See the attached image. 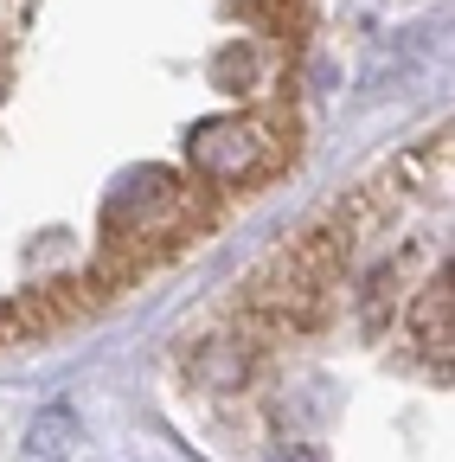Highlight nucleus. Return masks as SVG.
Instances as JSON below:
<instances>
[{
	"label": "nucleus",
	"instance_id": "5",
	"mask_svg": "<svg viewBox=\"0 0 455 462\" xmlns=\"http://www.w3.org/2000/svg\"><path fill=\"white\" fill-rule=\"evenodd\" d=\"M71 430H77V418L65 411V404H51V411H39V418H32V430H26V443H32L39 456H65V443H71Z\"/></svg>",
	"mask_w": 455,
	"mask_h": 462
},
{
	"label": "nucleus",
	"instance_id": "6",
	"mask_svg": "<svg viewBox=\"0 0 455 462\" xmlns=\"http://www.w3.org/2000/svg\"><path fill=\"white\" fill-rule=\"evenodd\" d=\"M269 462H321V456H314V449H308V443H289V449H276V456H269Z\"/></svg>",
	"mask_w": 455,
	"mask_h": 462
},
{
	"label": "nucleus",
	"instance_id": "2",
	"mask_svg": "<svg viewBox=\"0 0 455 462\" xmlns=\"http://www.w3.org/2000/svg\"><path fill=\"white\" fill-rule=\"evenodd\" d=\"M296 161V123L276 116H212L187 135V167L212 187H257Z\"/></svg>",
	"mask_w": 455,
	"mask_h": 462
},
{
	"label": "nucleus",
	"instance_id": "1",
	"mask_svg": "<svg viewBox=\"0 0 455 462\" xmlns=\"http://www.w3.org/2000/svg\"><path fill=\"white\" fill-rule=\"evenodd\" d=\"M193 231H199V206H193V187L174 180L167 167H135L123 173L116 187H109V206H103V238L154 263L160 251H180L193 245Z\"/></svg>",
	"mask_w": 455,
	"mask_h": 462
},
{
	"label": "nucleus",
	"instance_id": "3",
	"mask_svg": "<svg viewBox=\"0 0 455 462\" xmlns=\"http://www.w3.org/2000/svg\"><path fill=\"white\" fill-rule=\"evenodd\" d=\"M257 354H263V340L238 321V328H224V334L199 340L193 360H187V373H193L205 392H238V385L250 379V360H257Z\"/></svg>",
	"mask_w": 455,
	"mask_h": 462
},
{
	"label": "nucleus",
	"instance_id": "4",
	"mask_svg": "<svg viewBox=\"0 0 455 462\" xmlns=\"http://www.w3.org/2000/svg\"><path fill=\"white\" fill-rule=\"evenodd\" d=\"M449 334H455V321H449V257H442V270L417 289V309H411V340L423 346V360L449 379Z\"/></svg>",
	"mask_w": 455,
	"mask_h": 462
}]
</instances>
